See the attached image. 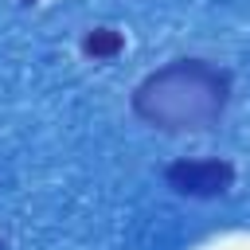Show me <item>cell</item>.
Here are the masks:
<instances>
[{
  "label": "cell",
  "mask_w": 250,
  "mask_h": 250,
  "mask_svg": "<svg viewBox=\"0 0 250 250\" xmlns=\"http://www.w3.org/2000/svg\"><path fill=\"white\" fill-rule=\"evenodd\" d=\"M20 4H23V8H35V4H39V0H20Z\"/></svg>",
  "instance_id": "277c9868"
},
{
  "label": "cell",
  "mask_w": 250,
  "mask_h": 250,
  "mask_svg": "<svg viewBox=\"0 0 250 250\" xmlns=\"http://www.w3.org/2000/svg\"><path fill=\"white\" fill-rule=\"evenodd\" d=\"M234 164L223 156H176L164 164V184L184 199H219L234 188Z\"/></svg>",
  "instance_id": "7a4b0ae2"
},
{
  "label": "cell",
  "mask_w": 250,
  "mask_h": 250,
  "mask_svg": "<svg viewBox=\"0 0 250 250\" xmlns=\"http://www.w3.org/2000/svg\"><path fill=\"white\" fill-rule=\"evenodd\" d=\"M78 51H82L90 62H113V59L125 51V35H121L117 27H90V31H82Z\"/></svg>",
  "instance_id": "3957f363"
},
{
  "label": "cell",
  "mask_w": 250,
  "mask_h": 250,
  "mask_svg": "<svg viewBox=\"0 0 250 250\" xmlns=\"http://www.w3.org/2000/svg\"><path fill=\"white\" fill-rule=\"evenodd\" d=\"M227 105L230 70L211 59H172L148 70L129 94L133 117L160 133H207L223 121Z\"/></svg>",
  "instance_id": "6da1fadb"
},
{
  "label": "cell",
  "mask_w": 250,
  "mask_h": 250,
  "mask_svg": "<svg viewBox=\"0 0 250 250\" xmlns=\"http://www.w3.org/2000/svg\"><path fill=\"white\" fill-rule=\"evenodd\" d=\"M0 250H8V246H4V238H0Z\"/></svg>",
  "instance_id": "5b68a950"
}]
</instances>
